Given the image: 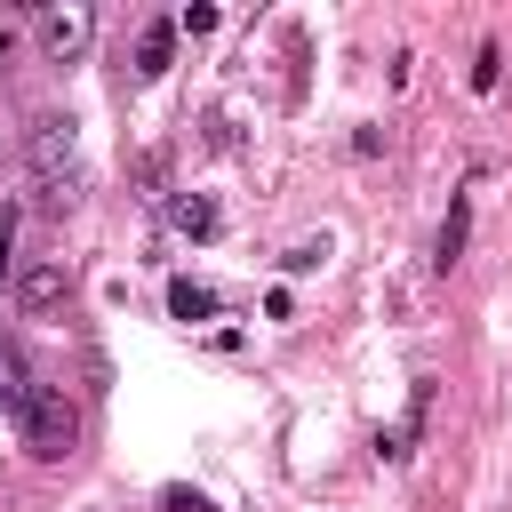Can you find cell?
<instances>
[{"label": "cell", "instance_id": "obj_14", "mask_svg": "<svg viewBox=\"0 0 512 512\" xmlns=\"http://www.w3.org/2000/svg\"><path fill=\"white\" fill-rule=\"evenodd\" d=\"M168 512H208V504H200L192 488H168Z\"/></svg>", "mask_w": 512, "mask_h": 512}, {"label": "cell", "instance_id": "obj_9", "mask_svg": "<svg viewBox=\"0 0 512 512\" xmlns=\"http://www.w3.org/2000/svg\"><path fill=\"white\" fill-rule=\"evenodd\" d=\"M168 312H176V320H216L224 296H216L208 280H168Z\"/></svg>", "mask_w": 512, "mask_h": 512}, {"label": "cell", "instance_id": "obj_8", "mask_svg": "<svg viewBox=\"0 0 512 512\" xmlns=\"http://www.w3.org/2000/svg\"><path fill=\"white\" fill-rule=\"evenodd\" d=\"M464 240H472V200H448V216H440V232H432V264L448 272V264L464 256Z\"/></svg>", "mask_w": 512, "mask_h": 512}, {"label": "cell", "instance_id": "obj_6", "mask_svg": "<svg viewBox=\"0 0 512 512\" xmlns=\"http://www.w3.org/2000/svg\"><path fill=\"white\" fill-rule=\"evenodd\" d=\"M32 384H40V376H32V360H24V344H16V336H0V408L16 416V408L32 400Z\"/></svg>", "mask_w": 512, "mask_h": 512}, {"label": "cell", "instance_id": "obj_13", "mask_svg": "<svg viewBox=\"0 0 512 512\" xmlns=\"http://www.w3.org/2000/svg\"><path fill=\"white\" fill-rule=\"evenodd\" d=\"M8 248H16V208H0V280L16 272V256H8Z\"/></svg>", "mask_w": 512, "mask_h": 512}, {"label": "cell", "instance_id": "obj_4", "mask_svg": "<svg viewBox=\"0 0 512 512\" xmlns=\"http://www.w3.org/2000/svg\"><path fill=\"white\" fill-rule=\"evenodd\" d=\"M88 32H96V16H88L80 0H64V8H40V48H48L56 64H72V56L88 48Z\"/></svg>", "mask_w": 512, "mask_h": 512}, {"label": "cell", "instance_id": "obj_12", "mask_svg": "<svg viewBox=\"0 0 512 512\" xmlns=\"http://www.w3.org/2000/svg\"><path fill=\"white\" fill-rule=\"evenodd\" d=\"M176 32H192V40H200V32H216V8H208V0H200V8H184V16H176Z\"/></svg>", "mask_w": 512, "mask_h": 512}, {"label": "cell", "instance_id": "obj_2", "mask_svg": "<svg viewBox=\"0 0 512 512\" xmlns=\"http://www.w3.org/2000/svg\"><path fill=\"white\" fill-rule=\"evenodd\" d=\"M16 432H24V448L40 464H64L72 440H80V408L64 400V384H32V400L16 408Z\"/></svg>", "mask_w": 512, "mask_h": 512}, {"label": "cell", "instance_id": "obj_15", "mask_svg": "<svg viewBox=\"0 0 512 512\" xmlns=\"http://www.w3.org/2000/svg\"><path fill=\"white\" fill-rule=\"evenodd\" d=\"M8 48H16V24H0V56H8Z\"/></svg>", "mask_w": 512, "mask_h": 512}, {"label": "cell", "instance_id": "obj_1", "mask_svg": "<svg viewBox=\"0 0 512 512\" xmlns=\"http://www.w3.org/2000/svg\"><path fill=\"white\" fill-rule=\"evenodd\" d=\"M24 160H32V176H40V208H64V200H72V112H32Z\"/></svg>", "mask_w": 512, "mask_h": 512}, {"label": "cell", "instance_id": "obj_3", "mask_svg": "<svg viewBox=\"0 0 512 512\" xmlns=\"http://www.w3.org/2000/svg\"><path fill=\"white\" fill-rule=\"evenodd\" d=\"M64 296H72V264H64V256H40V264L16 272V304H24L32 320H48Z\"/></svg>", "mask_w": 512, "mask_h": 512}, {"label": "cell", "instance_id": "obj_10", "mask_svg": "<svg viewBox=\"0 0 512 512\" xmlns=\"http://www.w3.org/2000/svg\"><path fill=\"white\" fill-rule=\"evenodd\" d=\"M328 264V232L320 240H296V248H280V272H320Z\"/></svg>", "mask_w": 512, "mask_h": 512}, {"label": "cell", "instance_id": "obj_7", "mask_svg": "<svg viewBox=\"0 0 512 512\" xmlns=\"http://www.w3.org/2000/svg\"><path fill=\"white\" fill-rule=\"evenodd\" d=\"M168 224H176L184 240H216V224H224V216H216V200H208V192H176V200H168Z\"/></svg>", "mask_w": 512, "mask_h": 512}, {"label": "cell", "instance_id": "obj_5", "mask_svg": "<svg viewBox=\"0 0 512 512\" xmlns=\"http://www.w3.org/2000/svg\"><path fill=\"white\" fill-rule=\"evenodd\" d=\"M168 64H176V16H152L136 40V80H160Z\"/></svg>", "mask_w": 512, "mask_h": 512}, {"label": "cell", "instance_id": "obj_11", "mask_svg": "<svg viewBox=\"0 0 512 512\" xmlns=\"http://www.w3.org/2000/svg\"><path fill=\"white\" fill-rule=\"evenodd\" d=\"M496 80H504V56H496V48H480V56H472V88H480V96H488V88H496Z\"/></svg>", "mask_w": 512, "mask_h": 512}]
</instances>
